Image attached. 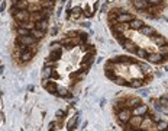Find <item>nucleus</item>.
<instances>
[{
	"label": "nucleus",
	"mask_w": 168,
	"mask_h": 131,
	"mask_svg": "<svg viewBox=\"0 0 168 131\" xmlns=\"http://www.w3.org/2000/svg\"><path fill=\"white\" fill-rule=\"evenodd\" d=\"M13 12V18H15V21L16 22H26V21H29L31 19V10H12Z\"/></svg>",
	"instance_id": "nucleus-1"
},
{
	"label": "nucleus",
	"mask_w": 168,
	"mask_h": 131,
	"mask_svg": "<svg viewBox=\"0 0 168 131\" xmlns=\"http://www.w3.org/2000/svg\"><path fill=\"white\" fill-rule=\"evenodd\" d=\"M132 109L130 108H123L120 112H118V120H119V123L120 124H126V123H129V120L132 118Z\"/></svg>",
	"instance_id": "nucleus-2"
},
{
	"label": "nucleus",
	"mask_w": 168,
	"mask_h": 131,
	"mask_svg": "<svg viewBox=\"0 0 168 131\" xmlns=\"http://www.w3.org/2000/svg\"><path fill=\"white\" fill-rule=\"evenodd\" d=\"M42 86L45 87V90L46 92H49V93H57V90H58V86H57V83L55 82H52V79H45V80H42Z\"/></svg>",
	"instance_id": "nucleus-3"
},
{
	"label": "nucleus",
	"mask_w": 168,
	"mask_h": 131,
	"mask_svg": "<svg viewBox=\"0 0 168 131\" xmlns=\"http://www.w3.org/2000/svg\"><path fill=\"white\" fill-rule=\"evenodd\" d=\"M146 60H148L149 63H154V64H161V63H164L165 57L161 55L160 52H151V54H148Z\"/></svg>",
	"instance_id": "nucleus-4"
},
{
	"label": "nucleus",
	"mask_w": 168,
	"mask_h": 131,
	"mask_svg": "<svg viewBox=\"0 0 168 131\" xmlns=\"http://www.w3.org/2000/svg\"><path fill=\"white\" fill-rule=\"evenodd\" d=\"M135 19V16L132 15V13H129V12H123V13H119L118 15V22L119 23H129V22H132Z\"/></svg>",
	"instance_id": "nucleus-5"
},
{
	"label": "nucleus",
	"mask_w": 168,
	"mask_h": 131,
	"mask_svg": "<svg viewBox=\"0 0 168 131\" xmlns=\"http://www.w3.org/2000/svg\"><path fill=\"white\" fill-rule=\"evenodd\" d=\"M142 121H144V118H142L141 115H132V118L129 120V125H130L132 128H141Z\"/></svg>",
	"instance_id": "nucleus-6"
},
{
	"label": "nucleus",
	"mask_w": 168,
	"mask_h": 131,
	"mask_svg": "<svg viewBox=\"0 0 168 131\" xmlns=\"http://www.w3.org/2000/svg\"><path fill=\"white\" fill-rule=\"evenodd\" d=\"M29 3L26 0H13V9L15 10H26Z\"/></svg>",
	"instance_id": "nucleus-7"
},
{
	"label": "nucleus",
	"mask_w": 168,
	"mask_h": 131,
	"mask_svg": "<svg viewBox=\"0 0 168 131\" xmlns=\"http://www.w3.org/2000/svg\"><path fill=\"white\" fill-rule=\"evenodd\" d=\"M132 114H133V115H141V117H144V115L148 114V106L141 103L139 106H136V108L132 109Z\"/></svg>",
	"instance_id": "nucleus-8"
},
{
	"label": "nucleus",
	"mask_w": 168,
	"mask_h": 131,
	"mask_svg": "<svg viewBox=\"0 0 168 131\" xmlns=\"http://www.w3.org/2000/svg\"><path fill=\"white\" fill-rule=\"evenodd\" d=\"M151 41L155 42L158 47H162V45H167L168 44L167 38H165L164 35H152V37H151Z\"/></svg>",
	"instance_id": "nucleus-9"
},
{
	"label": "nucleus",
	"mask_w": 168,
	"mask_h": 131,
	"mask_svg": "<svg viewBox=\"0 0 168 131\" xmlns=\"http://www.w3.org/2000/svg\"><path fill=\"white\" fill-rule=\"evenodd\" d=\"M19 58H20V61H22V63H29V61L34 58V54H32V52H29V51L25 48L23 51H20Z\"/></svg>",
	"instance_id": "nucleus-10"
},
{
	"label": "nucleus",
	"mask_w": 168,
	"mask_h": 131,
	"mask_svg": "<svg viewBox=\"0 0 168 131\" xmlns=\"http://www.w3.org/2000/svg\"><path fill=\"white\" fill-rule=\"evenodd\" d=\"M122 47L125 48L126 51H129V52H136V50H138V47L135 45V42L132 40H125V42L122 44Z\"/></svg>",
	"instance_id": "nucleus-11"
},
{
	"label": "nucleus",
	"mask_w": 168,
	"mask_h": 131,
	"mask_svg": "<svg viewBox=\"0 0 168 131\" xmlns=\"http://www.w3.org/2000/svg\"><path fill=\"white\" fill-rule=\"evenodd\" d=\"M133 6L138 10H145L149 6V1L148 0H133Z\"/></svg>",
	"instance_id": "nucleus-12"
},
{
	"label": "nucleus",
	"mask_w": 168,
	"mask_h": 131,
	"mask_svg": "<svg viewBox=\"0 0 168 131\" xmlns=\"http://www.w3.org/2000/svg\"><path fill=\"white\" fill-rule=\"evenodd\" d=\"M141 105V99L139 98H127V101H126V108H136V106H139Z\"/></svg>",
	"instance_id": "nucleus-13"
},
{
	"label": "nucleus",
	"mask_w": 168,
	"mask_h": 131,
	"mask_svg": "<svg viewBox=\"0 0 168 131\" xmlns=\"http://www.w3.org/2000/svg\"><path fill=\"white\" fill-rule=\"evenodd\" d=\"M139 31H141V34H142V35L149 37V38H151V37L154 35V32H155V29H154L152 26H148V25H144V26H142Z\"/></svg>",
	"instance_id": "nucleus-14"
},
{
	"label": "nucleus",
	"mask_w": 168,
	"mask_h": 131,
	"mask_svg": "<svg viewBox=\"0 0 168 131\" xmlns=\"http://www.w3.org/2000/svg\"><path fill=\"white\" fill-rule=\"evenodd\" d=\"M129 26H130V29H133V31H139V29L144 26V22H142L141 19H133L132 22H129Z\"/></svg>",
	"instance_id": "nucleus-15"
},
{
	"label": "nucleus",
	"mask_w": 168,
	"mask_h": 131,
	"mask_svg": "<svg viewBox=\"0 0 168 131\" xmlns=\"http://www.w3.org/2000/svg\"><path fill=\"white\" fill-rule=\"evenodd\" d=\"M81 13H83V10H81V7H78V6H76V7H73L71 9V19H74V21H77L80 16H81Z\"/></svg>",
	"instance_id": "nucleus-16"
},
{
	"label": "nucleus",
	"mask_w": 168,
	"mask_h": 131,
	"mask_svg": "<svg viewBox=\"0 0 168 131\" xmlns=\"http://www.w3.org/2000/svg\"><path fill=\"white\" fill-rule=\"evenodd\" d=\"M31 35H32L34 38H36V40H42V38L45 37V32L41 31V29H38V28H35V29L31 31Z\"/></svg>",
	"instance_id": "nucleus-17"
},
{
	"label": "nucleus",
	"mask_w": 168,
	"mask_h": 131,
	"mask_svg": "<svg viewBox=\"0 0 168 131\" xmlns=\"http://www.w3.org/2000/svg\"><path fill=\"white\" fill-rule=\"evenodd\" d=\"M48 19H42V21H39V22H36V28L38 29H41V31H43V32H46L48 31Z\"/></svg>",
	"instance_id": "nucleus-18"
},
{
	"label": "nucleus",
	"mask_w": 168,
	"mask_h": 131,
	"mask_svg": "<svg viewBox=\"0 0 168 131\" xmlns=\"http://www.w3.org/2000/svg\"><path fill=\"white\" fill-rule=\"evenodd\" d=\"M61 55H62V50H60V51H49V57L48 58H51L54 61H58L61 58Z\"/></svg>",
	"instance_id": "nucleus-19"
},
{
	"label": "nucleus",
	"mask_w": 168,
	"mask_h": 131,
	"mask_svg": "<svg viewBox=\"0 0 168 131\" xmlns=\"http://www.w3.org/2000/svg\"><path fill=\"white\" fill-rule=\"evenodd\" d=\"M55 95H57V96H61V98H68V96H70V92H68L67 87H60L58 86V90H57Z\"/></svg>",
	"instance_id": "nucleus-20"
},
{
	"label": "nucleus",
	"mask_w": 168,
	"mask_h": 131,
	"mask_svg": "<svg viewBox=\"0 0 168 131\" xmlns=\"http://www.w3.org/2000/svg\"><path fill=\"white\" fill-rule=\"evenodd\" d=\"M144 85V79H141V77H135L133 80H132V83H130V87H133V89H139V87H142Z\"/></svg>",
	"instance_id": "nucleus-21"
},
{
	"label": "nucleus",
	"mask_w": 168,
	"mask_h": 131,
	"mask_svg": "<svg viewBox=\"0 0 168 131\" xmlns=\"http://www.w3.org/2000/svg\"><path fill=\"white\" fill-rule=\"evenodd\" d=\"M61 47H62L61 41H54L49 44V51H60V50H62Z\"/></svg>",
	"instance_id": "nucleus-22"
},
{
	"label": "nucleus",
	"mask_w": 168,
	"mask_h": 131,
	"mask_svg": "<svg viewBox=\"0 0 168 131\" xmlns=\"http://www.w3.org/2000/svg\"><path fill=\"white\" fill-rule=\"evenodd\" d=\"M51 74H52V69L51 67H43V70H42V80L51 79Z\"/></svg>",
	"instance_id": "nucleus-23"
},
{
	"label": "nucleus",
	"mask_w": 168,
	"mask_h": 131,
	"mask_svg": "<svg viewBox=\"0 0 168 131\" xmlns=\"http://www.w3.org/2000/svg\"><path fill=\"white\" fill-rule=\"evenodd\" d=\"M57 66H58V63H57V61H54V60H51V58L45 60V63H43V67H51V69H55Z\"/></svg>",
	"instance_id": "nucleus-24"
},
{
	"label": "nucleus",
	"mask_w": 168,
	"mask_h": 131,
	"mask_svg": "<svg viewBox=\"0 0 168 131\" xmlns=\"http://www.w3.org/2000/svg\"><path fill=\"white\" fill-rule=\"evenodd\" d=\"M77 123H78V117H73V118H70V121H68V124H67V127H68V130H73L76 125H77Z\"/></svg>",
	"instance_id": "nucleus-25"
},
{
	"label": "nucleus",
	"mask_w": 168,
	"mask_h": 131,
	"mask_svg": "<svg viewBox=\"0 0 168 131\" xmlns=\"http://www.w3.org/2000/svg\"><path fill=\"white\" fill-rule=\"evenodd\" d=\"M157 128H158V131H167V128H168V123L167 121H160L158 124H157Z\"/></svg>",
	"instance_id": "nucleus-26"
},
{
	"label": "nucleus",
	"mask_w": 168,
	"mask_h": 131,
	"mask_svg": "<svg viewBox=\"0 0 168 131\" xmlns=\"http://www.w3.org/2000/svg\"><path fill=\"white\" fill-rule=\"evenodd\" d=\"M41 6L43 9H52V6H54V1L52 0H42L41 1Z\"/></svg>",
	"instance_id": "nucleus-27"
},
{
	"label": "nucleus",
	"mask_w": 168,
	"mask_h": 131,
	"mask_svg": "<svg viewBox=\"0 0 168 131\" xmlns=\"http://www.w3.org/2000/svg\"><path fill=\"white\" fill-rule=\"evenodd\" d=\"M135 54H136L138 57H141V58H146V57H148V52H146L144 48H138Z\"/></svg>",
	"instance_id": "nucleus-28"
},
{
	"label": "nucleus",
	"mask_w": 168,
	"mask_h": 131,
	"mask_svg": "<svg viewBox=\"0 0 168 131\" xmlns=\"http://www.w3.org/2000/svg\"><path fill=\"white\" fill-rule=\"evenodd\" d=\"M26 50H28L29 52H32L34 55H36V52H38V50H39V48H38V45H36V44H34V45H29V47H26Z\"/></svg>",
	"instance_id": "nucleus-29"
},
{
	"label": "nucleus",
	"mask_w": 168,
	"mask_h": 131,
	"mask_svg": "<svg viewBox=\"0 0 168 131\" xmlns=\"http://www.w3.org/2000/svg\"><path fill=\"white\" fill-rule=\"evenodd\" d=\"M161 55H164V57H168V44L167 45H162V47H160V51H158Z\"/></svg>",
	"instance_id": "nucleus-30"
},
{
	"label": "nucleus",
	"mask_w": 168,
	"mask_h": 131,
	"mask_svg": "<svg viewBox=\"0 0 168 131\" xmlns=\"http://www.w3.org/2000/svg\"><path fill=\"white\" fill-rule=\"evenodd\" d=\"M29 34H31V31H28L22 26H18V35H29Z\"/></svg>",
	"instance_id": "nucleus-31"
},
{
	"label": "nucleus",
	"mask_w": 168,
	"mask_h": 131,
	"mask_svg": "<svg viewBox=\"0 0 168 131\" xmlns=\"http://www.w3.org/2000/svg\"><path fill=\"white\" fill-rule=\"evenodd\" d=\"M160 103H161V106H168V96L167 95H164V96H161L160 99Z\"/></svg>",
	"instance_id": "nucleus-32"
},
{
	"label": "nucleus",
	"mask_w": 168,
	"mask_h": 131,
	"mask_svg": "<svg viewBox=\"0 0 168 131\" xmlns=\"http://www.w3.org/2000/svg\"><path fill=\"white\" fill-rule=\"evenodd\" d=\"M85 74H87V72H81V73H77V74H76V76H73V77H76V79H77V80H83L84 79V76H85Z\"/></svg>",
	"instance_id": "nucleus-33"
},
{
	"label": "nucleus",
	"mask_w": 168,
	"mask_h": 131,
	"mask_svg": "<svg viewBox=\"0 0 168 131\" xmlns=\"http://www.w3.org/2000/svg\"><path fill=\"white\" fill-rule=\"evenodd\" d=\"M148 1H149V4H152V6H160V4H162L164 0H148Z\"/></svg>",
	"instance_id": "nucleus-34"
},
{
	"label": "nucleus",
	"mask_w": 168,
	"mask_h": 131,
	"mask_svg": "<svg viewBox=\"0 0 168 131\" xmlns=\"http://www.w3.org/2000/svg\"><path fill=\"white\" fill-rule=\"evenodd\" d=\"M51 79H60V74L55 69H52V74H51Z\"/></svg>",
	"instance_id": "nucleus-35"
},
{
	"label": "nucleus",
	"mask_w": 168,
	"mask_h": 131,
	"mask_svg": "<svg viewBox=\"0 0 168 131\" xmlns=\"http://www.w3.org/2000/svg\"><path fill=\"white\" fill-rule=\"evenodd\" d=\"M64 117H65V111H61V109H60V111H57V118H60V120H61V118H64Z\"/></svg>",
	"instance_id": "nucleus-36"
},
{
	"label": "nucleus",
	"mask_w": 168,
	"mask_h": 131,
	"mask_svg": "<svg viewBox=\"0 0 168 131\" xmlns=\"http://www.w3.org/2000/svg\"><path fill=\"white\" fill-rule=\"evenodd\" d=\"M83 28H90V22H83V23H80Z\"/></svg>",
	"instance_id": "nucleus-37"
},
{
	"label": "nucleus",
	"mask_w": 168,
	"mask_h": 131,
	"mask_svg": "<svg viewBox=\"0 0 168 131\" xmlns=\"http://www.w3.org/2000/svg\"><path fill=\"white\" fill-rule=\"evenodd\" d=\"M97 9H99V0L94 1V4H93V10H97Z\"/></svg>",
	"instance_id": "nucleus-38"
},
{
	"label": "nucleus",
	"mask_w": 168,
	"mask_h": 131,
	"mask_svg": "<svg viewBox=\"0 0 168 131\" xmlns=\"http://www.w3.org/2000/svg\"><path fill=\"white\" fill-rule=\"evenodd\" d=\"M54 127H55V123H49V131L54 130Z\"/></svg>",
	"instance_id": "nucleus-39"
},
{
	"label": "nucleus",
	"mask_w": 168,
	"mask_h": 131,
	"mask_svg": "<svg viewBox=\"0 0 168 131\" xmlns=\"http://www.w3.org/2000/svg\"><path fill=\"white\" fill-rule=\"evenodd\" d=\"M148 93H149V92H148V89H145V90H142V95H144V96H148Z\"/></svg>",
	"instance_id": "nucleus-40"
},
{
	"label": "nucleus",
	"mask_w": 168,
	"mask_h": 131,
	"mask_svg": "<svg viewBox=\"0 0 168 131\" xmlns=\"http://www.w3.org/2000/svg\"><path fill=\"white\" fill-rule=\"evenodd\" d=\"M4 7H6V3L1 1V12H4Z\"/></svg>",
	"instance_id": "nucleus-41"
},
{
	"label": "nucleus",
	"mask_w": 168,
	"mask_h": 131,
	"mask_svg": "<svg viewBox=\"0 0 168 131\" xmlns=\"http://www.w3.org/2000/svg\"><path fill=\"white\" fill-rule=\"evenodd\" d=\"M28 90H29V92H32V90H34V86H32V85H31V86H28Z\"/></svg>",
	"instance_id": "nucleus-42"
},
{
	"label": "nucleus",
	"mask_w": 168,
	"mask_h": 131,
	"mask_svg": "<svg viewBox=\"0 0 168 131\" xmlns=\"http://www.w3.org/2000/svg\"><path fill=\"white\" fill-rule=\"evenodd\" d=\"M133 131H145V130H142V128H135Z\"/></svg>",
	"instance_id": "nucleus-43"
},
{
	"label": "nucleus",
	"mask_w": 168,
	"mask_h": 131,
	"mask_svg": "<svg viewBox=\"0 0 168 131\" xmlns=\"http://www.w3.org/2000/svg\"><path fill=\"white\" fill-rule=\"evenodd\" d=\"M165 70H167V72H168V64H165Z\"/></svg>",
	"instance_id": "nucleus-44"
},
{
	"label": "nucleus",
	"mask_w": 168,
	"mask_h": 131,
	"mask_svg": "<svg viewBox=\"0 0 168 131\" xmlns=\"http://www.w3.org/2000/svg\"><path fill=\"white\" fill-rule=\"evenodd\" d=\"M60 1H61V3H65V1H67V0H60Z\"/></svg>",
	"instance_id": "nucleus-45"
}]
</instances>
